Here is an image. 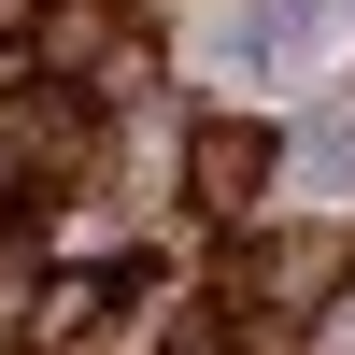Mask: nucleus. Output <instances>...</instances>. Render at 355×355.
<instances>
[{
  "mask_svg": "<svg viewBox=\"0 0 355 355\" xmlns=\"http://www.w3.org/2000/svg\"><path fill=\"white\" fill-rule=\"evenodd\" d=\"M341 284H355V242H341V227L227 256V299H256V327H270V313H313V299H341Z\"/></svg>",
  "mask_w": 355,
  "mask_h": 355,
  "instance_id": "f257e3e1",
  "label": "nucleus"
},
{
  "mask_svg": "<svg viewBox=\"0 0 355 355\" xmlns=\"http://www.w3.org/2000/svg\"><path fill=\"white\" fill-rule=\"evenodd\" d=\"M256 327H242V313H227V299H199V313H171V341L157 355H242Z\"/></svg>",
  "mask_w": 355,
  "mask_h": 355,
  "instance_id": "7ed1b4c3",
  "label": "nucleus"
},
{
  "mask_svg": "<svg viewBox=\"0 0 355 355\" xmlns=\"http://www.w3.org/2000/svg\"><path fill=\"white\" fill-rule=\"evenodd\" d=\"M185 199L214 227H242L256 199H270V128L256 114H199V142H185Z\"/></svg>",
  "mask_w": 355,
  "mask_h": 355,
  "instance_id": "f03ea898",
  "label": "nucleus"
}]
</instances>
